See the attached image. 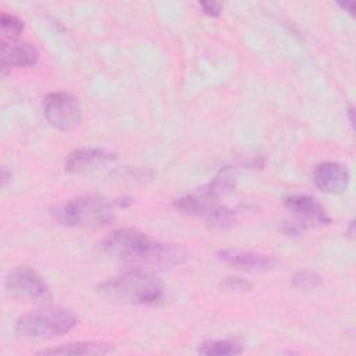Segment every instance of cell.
Wrapping results in <instances>:
<instances>
[{
  "label": "cell",
  "instance_id": "6da1fadb",
  "mask_svg": "<svg viewBox=\"0 0 356 356\" xmlns=\"http://www.w3.org/2000/svg\"><path fill=\"white\" fill-rule=\"evenodd\" d=\"M103 250L127 267V270L160 271L179 266L186 252L177 243L152 241L135 228H118L103 241Z\"/></svg>",
  "mask_w": 356,
  "mask_h": 356
},
{
  "label": "cell",
  "instance_id": "7a4b0ae2",
  "mask_svg": "<svg viewBox=\"0 0 356 356\" xmlns=\"http://www.w3.org/2000/svg\"><path fill=\"white\" fill-rule=\"evenodd\" d=\"M235 186V174L232 168H222L216 178L193 192L177 199L175 207L191 216L203 218L213 225L229 224L235 216V210L220 203V197L232 191Z\"/></svg>",
  "mask_w": 356,
  "mask_h": 356
},
{
  "label": "cell",
  "instance_id": "3957f363",
  "mask_svg": "<svg viewBox=\"0 0 356 356\" xmlns=\"http://www.w3.org/2000/svg\"><path fill=\"white\" fill-rule=\"evenodd\" d=\"M97 292L104 298L139 306H153L164 298L161 282L150 273L139 270H127L100 282Z\"/></svg>",
  "mask_w": 356,
  "mask_h": 356
},
{
  "label": "cell",
  "instance_id": "277c9868",
  "mask_svg": "<svg viewBox=\"0 0 356 356\" xmlns=\"http://www.w3.org/2000/svg\"><path fill=\"white\" fill-rule=\"evenodd\" d=\"M56 221L67 227L97 228L115 218L114 203L100 195H83L71 199L51 211Z\"/></svg>",
  "mask_w": 356,
  "mask_h": 356
},
{
  "label": "cell",
  "instance_id": "5b68a950",
  "mask_svg": "<svg viewBox=\"0 0 356 356\" xmlns=\"http://www.w3.org/2000/svg\"><path fill=\"white\" fill-rule=\"evenodd\" d=\"M78 324L76 316L61 306H44L21 316L15 321V334L28 339H50L61 337Z\"/></svg>",
  "mask_w": 356,
  "mask_h": 356
},
{
  "label": "cell",
  "instance_id": "8992f818",
  "mask_svg": "<svg viewBox=\"0 0 356 356\" xmlns=\"http://www.w3.org/2000/svg\"><path fill=\"white\" fill-rule=\"evenodd\" d=\"M4 289L10 298L21 302L47 303L51 299V291L46 280L26 264L17 266L7 273Z\"/></svg>",
  "mask_w": 356,
  "mask_h": 356
},
{
  "label": "cell",
  "instance_id": "52a82bcc",
  "mask_svg": "<svg viewBox=\"0 0 356 356\" xmlns=\"http://www.w3.org/2000/svg\"><path fill=\"white\" fill-rule=\"evenodd\" d=\"M42 110L46 121L56 129L70 132L82 121V110L75 96L67 92H50L44 96Z\"/></svg>",
  "mask_w": 356,
  "mask_h": 356
},
{
  "label": "cell",
  "instance_id": "ba28073f",
  "mask_svg": "<svg viewBox=\"0 0 356 356\" xmlns=\"http://www.w3.org/2000/svg\"><path fill=\"white\" fill-rule=\"evenodd\" d=\"M217 257L238 270L243 271H268L278 266V260L266 253L253 252V250H242V249H222L217 253Z\"/></svg>",
  "mask_w": 356,
  "mask_h": 356
},
{
  "label": "cell",
  "instance_id": "9c48e42d",
  "mask_svg": "<svg viewBox=\"0 0 356 356\" xmlns=\"http://www.w3.org/2000/svg\"><path fill=\"white\" fill-rule=\"evenodd\" d=\"M349 181V170L338 161H323L313 171V182L324 193H342L346 191Z\"/></svg>",
  "mask_w": 356,
  "mask_h": 356
},
{
  "label": "cell",
  "instance_id": "30bf717a",
  "mask_svg": "<svg viewBox=\"0 0 356 356\" xmlns=\"http://www.w3.org/2000/svg\"><path fill=\"white\" fill-rule=\"evenodd\" d=\"M284 206L296 217L302 218L303 224L313 222V224H330L331 217L327 214L323 204L313 196L307 193H289L282 199Z\"/></svg>",
  "mask_w": 356,
  "mask_h": 356
},
{
  "label": "cell",
  "instance_id": "8fae6325",
  "mask_svg": "<svg viewBox=\"0 0 356 356\" xmlns=\"http://www.w3.org/2000/svg\"><path fill=\"white\" fill-rule=\"evenodd\" d=\"M117 156L111 152L99 147H78L68 153L64 161L65 171L71 174H82L104 163L115 160Z\"/></svg>",
  "mask_w": 356,
  "mask_h": 356
},
{
  "label": "cell",
  "instance_id": "7c38bea8",
  "mask_svg": "<svg viewBox=\"0 0 356 356\" xmlns=\"http://www.w3.org/2000/svg\"><path fill=\"white\" fill-rule=\"evenodd\" d=\"M39 51L28 42H1V71L11 68H28L38 63Z\"/></svg>",
  "mask_w": 356,
  "mask_h": 356
},
{
  "label": "cell",
  "instance_id": "4fadbf2b",
  "mask_svg": "<svg viewBox=\"0 0 356 356\" xmlns=\"http://www.w3.org/2000/svg\"><path fill=\"white\" fill-rule=\"evenodd\" d=\"M113 352V346L104 342H70L56 348H47L38 350V355H74V356H90V355H107Z\"/></svg>",
  "mask_w": 356,
  "mask_h": 356
},
{
  "label": "cell",
  "instance_id": "5bb4252c",
  "mask_svg": "<svg viewBox=\"0 0 356 356\" xmlns=\"http://www.w3.org/2000/svg\"><path fill=\"white\" fill-rule=\"evenodd\" d=\"M242 352L243 346L236 339H210L197 346V353L204 356H234Z\"/></svg>",
  "mask_w": 356,
  "mask_h": 356
},
{
  "label": "cell",
  "instance_id": "9a60e30c",
  "mask_svg": "<svg viewBox=\"0 0 356 356\" xmlns=\"http://www.w3.org/2000/svg\"><path fill=\"white\" fill-rule=\"evenodd\" d=\"M0 25H1V42L15 40L19 36V33L24 31L22 19L8 13H1Z\"/></svg>",
  "mask_w": 356,
  "mask_h": 356
},
{
  "label": "cell",
  "instance_id": "2e32d148",
  "mask_svg": "<svg viewBox=\"0 0 356 356\" xmlns=\"http://www.w3.org/2000/svg\"><path fill=\"white\" fill-rule=\"evenodd\" d=\"M323 282L321 277L310 270H302L293 274L292 285L298 289H314Z\"/></svg>",
  "mask_w": 356,
  "mask_h": 356
},
{
  "label": "cell",
  "instance_id": "e0dca14e",
  "mask_svg": "<svg viewBox=\"0 0 356 356\" xmlns=\"http://www.w3.org/2000/svg\"><path fill=\"white\" fill-rule=\"evenodd\" d=\"M222 286L227 289H231V291H250L252 289V284L249 281H245L238 277H228L222 282Z\"/></svg>",
  "mask_w": 356,
  "mask_h": 356
},
{
  "label": "cell",
  "instance_id": "ac0fdd59",
  "mask_svg": "<svg viewBox=\"0 0 356 356\" xmlns=\"http://www.w3.org/2000/svg\"><path fill=\"white\" fill-rule=\"evenodd\" d=\"M199 6L202 7L203 13L209 17H218L224 8V6L217 1H202Z\"/></svg>",
  "mask_w": 356,
  "mask_h": 356
},
{
  "label": "cell",
  "instance_id": "d6986e66",
  "mask_svg": "<svg viewBox=\"0 0 356 356\" xmlns=\"http://www.w3.org/2000/svg\"><path fill=\"white\" fill-rule=\"evenodd\" d=\"M8 177H11V172L8 174V172H7V168H6V167H3V168H1V185H3V186H6V185H7V182H8Z\"/></svg>",
  "mask_w": 356,
  "mask_h": 356
},
{
  "label": "cell",
  "instance_id": "ffe728a7",
  "mask_svg": "<svg viewBox=\"0 0 356 356\" xmlns=\"http://www.w3.org/2000/svg\"><path fill=\"white\" fill-rule=\"evenodd\" d=\"M339 7L345 8V10L349 11V13H352V10H353V3H341Z\"/></svg>",
  "mask_w": 356,
  "mask_h": 356
}]
</instances>
